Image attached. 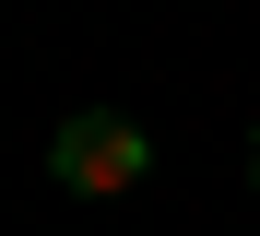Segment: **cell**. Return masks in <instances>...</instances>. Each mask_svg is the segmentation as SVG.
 <instances>
[{
    "label": "cell",
    "mask_w": 260,
    "mask_h": 236,
    "mask_svg": "<svg viewBox=\"0 0 260 236\" xmlns=\"http://www.w3.org/2000/svg\"><path fill=\"white\" fill-rule=\"evenodd\" d=\"M248 189H260V130H248Z\"/></svg>",
    "instance_id": "cell-2"
},
{
    "label": "cell",
    "mask_w": 260,
    "mask_h": 236,
    "mask_svg": "<svg viewBox=\"0 0 260 236\" xmlns=\"http://www.w3.org/2000/svg\"><path fill=\"white\" fill-rule=\"evenodd\" d=\"M48 177L71 189V201H118V189L154 177V130L118 118V107H83V118H59V142H48Z\"/></svg>",
    "instance_id": "cell-1"
}]
</instances>
